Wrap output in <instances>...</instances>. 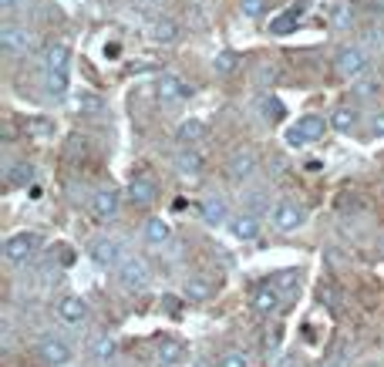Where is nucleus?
Returning a JSON list of instances; mask_svg holds the SVG:
<instances>
[{
    "instance_id": "nucleus-1",
    "label": "nucleus",
    "mask_w": 384,
    "mask_h": 367,
    "mask_svg": "<svg viewBox=\"0 0 384 367\" xmlns=\"http://www.w3.org/2000/svg\"><path fill=\"white\" fill-rule=\"evenodd\" d=\"M68 71H71V48L64 41H58L44 54V88L54 102L68 95Z\"/></svg>"
},
{
    "instance_id": "nucleus-2",
    "label": "nucleus",
    "mask_w": 384,
    "mask_h": 367,
    "mask_svg": "<svg viewBox=\"0 0 384 367\" xmlns=\"http://www.w3.org/2000/svg\"><path fill=\"white\" fill-rule=\"evenodd\" d=\"M334 68H337V75L344 78V81H358V78L368 75V68H371V58L364 48L358 44H347L341 51L334 54Z\"/></svg>"
},
{
    "instance_id": "nucleus-3",
    "label": "nucleus",
    "mask_w": 384,
    "mask_h": 367,
    "mask_svg": "<svg viewBox=\"0 0 384 367\" xmlns=\"http://www.w3.org/2000/svg\"><path fill=\"white\" fill-rule=\"evenodd\" d=\"M324 128H327V122H324L320 115H304L297 125H290L283 132V142H287L290 149H304V145H310V142H317L320 135H324Z\"/></svg>"
},
{
    "instance_id": "nucleus-4",
    "label": "nucleus",
    "mask_w": 384,
    "mask_h": 367,
    "mask_svg": "<svg viewBox=\"0 0 384 367\" xmlns=\"http://www.w3.org/2000/svg\"><path fill=\"white\" fill-rule=\"evenodd\" d=\"M31 48H34V34L24 24H14V21L0 24V51L7 54V58H21Z\"/></svg>"
},
{
    "instance_id": "nucleus-5",
    "label": "nucleus",
    "mask_w": 384,
    "mask_h": 367,
    "mask_svg": "<svg viewBox=\"0 0 384 367\" xmlns=\"http://www.w3.org/2000/svg\"><path fill=\"white\" fill-rule=\"evenodd\" d=\"M307 223V209L304 206L290 203V199H283V203L273 206V213H270V226L277 229V233H294Z\"/></svg>"
},
{
    "instance_id": "nucleus-6",
    "label": "nucleus",
    "mask_w": 384,
    "mask_h": 367,
    "mask_svg": "<svg viewBox=\"0 0 384 367\" xmlns=\"http://www.w3.org/2000/svg\"><path fill=\"white\" fill-rule=\"evenodd\" d=\"M118 283L132 293L145 290L149 287V266H145V260L142 256H125L122 266H118Z\"/></svg>"
},
{
    "instance_id": "nucleus-7",
    "label": "nucleus",
    "mask_w": 384,
    "mask_h": 367,
    "mask_svg": "<svg viewBox=\"0 0 384 367\" xmlns=\"http://www.w3.org/2000/svg\"><path fill=\"white\" fill-rule=\"evenodd\" d=\"M256 169H260V155H256V149H233V155L226 159V176H230L233 182L253 179Z\"/></svg>"
},
{
    "instance_id": "nucleus-8",
    "label": "nucleus",
    "mask_w": 384,
    "mask_h": 367,
    "mask_svg": "<svg viewBox=\"0 0 384 367\" xmlns=\"http://www.w3.org/2000/svg\"><path fill=\"white\" fill-rule=\"evenodd\" d=\"M38 246H41L38 233H17V236H11L4 243V260L7 263H27L31 256L38 253Z\"/></svg>"
},
{
    "instance_id": "nucleus-9",
    "label": "nucleus",
    "mask_w": 384,
    "mask_h": 367,
    "mask_svg": "<svg viewBox=\"0 0 384 367\" xmlns=\"http://www.w3.org/2000/svg\"><path fill=\"white\" fill-rule=\"evenodd\" d=\"M192 95V88L182 81L179 75H159V81H155V98L162 105H176V102H186Z\"/></svg>"
},
{
    "instance_id": "nucleus-10",
    "label": "nucleus",
    "mask_w": 384,
    "mask_h": 367,
    "mask_svg": "<svg viewBox=\"0 0 384 367\" xmlns=\"http://www.w3.org/2000/svg\"><path fill=\"white\" fill-rule=\"evenodd\" d=\"M88 253H91V260H95V266H102V270H118L122 260H125L118 240H95Z\"/></svg>"
},
{
    "instance_id": "nucleus-11",
    "label": "nucleus",
    "mask_w": 384,
    "mask_h": 367,
    "mask_svg": "<svg viewBox=\"0 0 384 367\" xmlns=\"http://www.w3.org/2000/svg\"><path fill=\"white\" fill-rule=\"evenodd\" d=\"M172 165H176L179 179H189V182H196V179L203 176L206 159L196 152V145H182L179 152H176V159H172Z\"/></svg>"
},
{
    "instance_id": "nucleus-12",
    "label": "nucleus",
    "mask_w": 384,
    "mask_h": 367,
    "mask_svg": "<svg viewBox=\"0 0 384 367\" xmlns=\"http://www.w3.org/2000/svg\"><path fill=\"white\" fill-rule=\"evenodd\" d=\"M118 206H122V196L115 189H98L91 196V216L98 219V223H108V219H115L118 216Z\"/></svg>"
},
{
    "instance_id": "nucleus-13",
    "label": "nucleus",
    "mask_w": 384,
    "mask_h": 367,
    "mask_svg": "<svg viewBox=\"0 0 384 367\" xmlns=\"http://www.w3.org/2000/svg\"><path fill=\"white\" fill-rule=\"evenodd\" d=\"M128 199L135 206H152L159 199V186H155L152 176H132L128 182Z\"/></svg>"
},
{
    "instance_id": "nucleus-14",
    "label": "nucleus",
    "mask_w": 384,
    "mask_h": 367,
    "mask_svg": "<svg viewBox=\"0 0 384 367\" xmlns=\"http://www.w3.org/2000/svg\"><path fill=\"white\" fill-rule=\"evenodd\" d=\"M331 128L334 132H341V135H351V132H358L361 128V112L354 105H337L331 112Z\"/></svg>"
},
{
    "instance_id": "nucleus-15",
    "label": "nucleus",
    "mask_w": 384,
    "mask_h": 367,
    "mask_svg": "<svg viewBox=\"0 0 384 367\" xmlns=\"http://www.w3.org/2000/svg\"><path fill=\"white\" fill-rule=\"evenodd\" d=\"M230 233L236 240H256L260 236V216L256 213H240L236 219H230Z\"/></svg>"
},
{
    "instance_id": "nucleus-16",
    "label": "nucleus",
    "mask_w": 384,
    "mask_h": 367,
    "mask_svg": "<svg viewBox=\"0 0 384 367\" xmlns=\"http://www.w3.org/2000/svg\"><path fill=\"white\" fill-rule=\"evenodd\" d=\"M253 310L256 314H263V317H270V314H277L280 310V290L277 287H260V290L253 293Z\"/></svg>"
},
{
    "instance_id": "nucleus-17",
    "label": "nucleus",
    "mask_w": 384,
    "mask_h": 367,
    "mask_svg": "<svg viewBox=\"0 0 384 367\" xmlns=\"http://www.w3.org/2000/svg\"><path fill=\"white\" fill-rule=\"evenodd\" d=\"M34 176H38V169L31 162H14L4 179H7V186H14V189H31L34 186Z\"/></svg>"
},
{
    "instance_id": "nucleus-18",
    "label": "nucleus",
    "mask_w": 384,
    "mask_h": 367,
    "mask_svg": "<svg viewBox=\"0 0 384 367\" xmlns=\"http://www.w3.org/2000/svg\"><path fill=\"white\" fill-rule=\"evenodd\" d=\"M58 317H61L64 324H81L88 317V304L81 297H64L61 304H58Z\"/></svg>"
},
{
    "instance_id": "nucleus-19",
    "label": "nucleus",
    "mask_w": 384,
    "mask_h": 367,
    "mask_svg": "<svg viewBox=\"0 0 384 367\" xmlns=\"http://www.w3.org/2000/svg\"><path fill=\"white\" fill-rule=\"evenodd\" d=\"M206 132H209V128H206L203 118H186L179 125V132H176V142H179V145H196V142L206 139Z\"/></svg>"
},
{
    "instance_id": "nucleus-20",
    "label": "nucleus",
    "mask_w": 384,
    "mask_h": 367,
    "mask_svg": "<svg viewBox=\"0 0 384 367\" xmlns=\"http://www.w3.org/2000/svg\"><path fill=\"white\" fill-rule=\"evenodd\" d=\"M41 357H44V361H48V364H68V361H71V347H68V344L64 341H58V337H48V341L41 344Z\"/></svg>"
},
{
    "instance_id": "nucleus-21",
    "label": "nucleus",
    "mask_w": 384,
    "mask_h": 367,
    "mask_svg": "<svg viewBox=\"0 0 384 367\" xmlns=\"http://www.w3.org/2000/svg\"><path fill=\"white\" fill-rule=\"evenodd\" d=\"M300 17H304L300 7H297V11L280 14V17H273V21H270V34H273V38H287V34H294L297 24H300Z\"/></svg>"
},
{
    "instance_id": "nucleus-22",
    "label": "nucleus",
    "mask_w": 384,
    "mask_h": 367,
    "mask_svg": "<svg viewBox=\"0 0 384 367\" xmlns=\"http://www.w3.org/2000/svg\"><path fill=\"white\" fill-rule=\"evenodd\" d=\"M75 108H78V115H85V118H102L105 115V102L95 91H81L75 98Z\"/></svg>"
},
{
    "instance_id": "nucleus-23",
    "label": "nucleus",
    "mask_w": 384,
    "mask_h": 367,
    "mask_svg": "<svg viewBox=\"0 0 384 367\" xmlns=\"http://www.w3.org/2000/svg\"><path fill=\"white\" fill-rule=\"evenodd\" d=\"M203 219L206 223H213V226H219V223L230 219V209H226V203H223L219 196H206L203 199Z\"/></svg>"
},
{
    "instance_id": "nucleus-24",
    "label": "nucleus",
    "mask_w": 384,
    "mask_h": 367,
    "mask_svg": "<svg viewBox=\"0 0 384 367\" xmlns=\"http://www.w3.org/2000/svg\"><path fill=\"white\" fill-rule=\"evenodd\" d=\"M145 240L152 243V246H162V243L172 240V226H169L166 219H159V216H152V219L145 223Z\"/></svg>"
},
{
    "instance_id": "nucleus-25",
    "label": "nucleus",
    "mask_w": 384,
    "mask_h": 367,
    "mask_svg": "<svg viewBox=\"0 0 384 367\" xmlns=\"http://www.w3.org/2000/svg\"><path fill=\"white\" fill-rule=\"evenodd\" d=\"M179 34H182L179 24H176V21H169V17H159V21L152 24V38L159 41V44H176Z\"/></svg>"
},
{
    "instance_id": "nucleus-26",
    "label": "nucleus",
    "mask_w": 384,
    "mask_h": 367,
    "mask_svg": "<svg viewBox=\"0 0 384 367\" xmlns=\"http://www.w3.org/2000/svg\"><path fill=\"white\" fill-rule=\"evenodd\" d=\"M91 354H95V361L108 364V361H112V357L118 354L115 337H108V334H98V337H95V344H91Z\"/></svg>"
},
{
    "instance_id": "nucleus-27",
    "label": "nucleus",
    "mask_w": 384,
    "mask_h": 367,
    "mask_svg": "<svg viewBox=\"0 0 384 367\" xmlns=\"http://www.w3.org/2000/svg\"><path fill=\"white\" fill-rule=\"evenodd\" d=\"M331 27L334 31H351L354 27V7L351 4H337L331 11Z\"/></svg>"
},
{
    "instance_id": "nucleus-28",
    "label": "nucleus",
    "mask_w": 384,
    "mask_h": 367,
    "mask_svg": "<svg viewBox=\"0 0 384 367\" xmlns=\"http://www.w3.org/2000/svg\"><path fill=\"white\" fill-rule=\"evenodd\" d=\"M182 357H186V351H182L179 341H162V344H159V361H162L166 367L182 364Z\"/></svg>"
},
{
    "instance_id": "nucleus-29",
    "label": "nucleus",
    "mask_w": 384,
    "mask_h": 367,
    "mask_svg": "<svg viewBox=\"0 0 384 367\" xmlns=\"http://www.w3.org/2000/svg\"><path fill=\"white\" fill-rule=\"evenodd\" d=\"M240 61H243V58H240V54L236 51H223V54H216V61H213V68H216V75H233V71H236V68H240Z\"/></svg>"
},
{
    "instance_id": "nucleus-30",
    "label": "nucleus",
    "mask_w": 384,
    "mask_h": 367,
    "mask_svg": "<svg viewBox=\"0 0 384 367\" xmlns=\"http://www.w3.org/2000/svg\"><path fill=\"white\" fill-rule=\"evenodd\" d=\"M209 293H213V287H209L203 277H192L189 283H186V297H189V300H209Z\"/></svg>"
},
{
    "instance_id": "nucleus-31",
    "label": "nucleus",
    "mask_w": 384,
    "mask_h": 367,
    "mask_svg": "<svg viewBox=\"0 0 384 367\" xmlns=\"http://www.w3.org/2000/svg\"><path fill=\"white\" fill-rule=\"evenodd\" d=\"M256 81H260V85H263V88H273V85H277V81H280V68H277V64H260V68H256Z\"/></svg>"
},
{
    "instance_id": "nucleus-32",
    "label": "nucleus",
    "mask_w": 384,
    "mask_h": 367,
    "mask_svg": "<svg viewBox=\"0 0 384 367\" xmlns=\"http://www.w3.org/2000/svg\"><path fill=\"white\" fill-rule=\"evenodd\" d=\"M240 14L246 21H260L267 14V0H240Z\"/></svg>"
},
{
    "instance_id": "nucleus-33",
    "label": "nucleus",
    "mask_w": 384,
    "mask_h": 367,
    "mask_svg": "<svg viewBox=\"0 0 384 367\" xmlns=\"http://www.w3.org/2000/svg\"><path fill=\"white\" fill-rule=\"evenodd\" d=\"M297 283H300V273H297V270H280V273L273 277V287H277V290H297Z\"/></svg>"
},
{
    "instance_id": "nucleus-34",
    "label": "nucleus",
    "mask_w": 384,
    "mask_h": 367,
    "mask_svg": "<svg viewBox=\"0 0 384 367\" xmlns=\"http://www.w3.org/2000/svg\"><path fill=\"white\" fill-rule=\"evenodd\" d=\"M219 367H250V364H246L243 351H226V354L219 357Z\"/></svg>"
},
{
    "instance_id": "nucleus-35",
    "label": "nucleus",
    "mask_w": 384,
    "mask_h": 367,
    "mask_svg": "<svg viewBox=\"0 0 384 367\" xmlns=\"http://www.w3.org/2000/svg\"><path fill=\"white\" fill-rule=\"evenodd\" d=\"M263 112H267V118H270V122H280L283 115H287V112H283V105L277 102V98H270V95H267V98H263Z\"/></svg>"
},
{
    "instance_id": "nucleus-36",
    "label": "nucleus",
    "mask_w": 384,
    "mask_h": 367,
    "mask_svg": "<svg viewBox=\"0 0 384 367\" xmlns=\"http://www.w3.org/2000/svg\"><path fill=\"white\" fill-rule=\"evenodd\" d=\"M317 297H320V304L324 307H337V290H334V283H320V290H317Z\"/></svg>"
},
{
    "instance_id": "nucleus-37",
    "label": "nucleus",
    "mask_w": 384,
    "mask_h": 367,
    "mask_svg": "<svg viewBox=\"0 0 384 367\" xmlns=\"http://www.w3.org/2000/svg\"><path fill=\"white\" fill-rule=\"evenodd\" d=\"M263 209H267V203H263V192H250V196H246V213H263Z\"/></svg>"
},
{
    "instance_id": "nucleus-38",
    "label": "nucleus",
    "mask_w": 384,
    "mask_h": 367,
    "mask_svg": "<svg viewBox=\"0 0 384 367\" xmlns=\"http://www.w3.org/2000/svg\"><path fill=\"white\" fill-rule=\"evenodd\" d=\"M374 91H378V85H374V81H361V78H358V88H354V95L368 98V95H374Z\"/></svg>"
},
{
    "instance_id": "nucleus-39",
    "label": "nucleus",
    "mask_w": 384,
    "mask_h": 367,
    "mask_svg": "<svg viewBox=\"0 0 384 367\" xmlns=\"http://www.w3.org/2000/svg\"><path fill=\"white\" fill-rule=\"evenodd\" d=\"M368 41H371L374 48H384V27H381V31H378V27H371V31H368Z\"/></svg>"
},
{
    "instance_id": "nucleus-40",
    "label": "nucleus",
    "mask_w": 384,
    "mask_h": 367,
    "mask_svg": "<svg viewBox=\"0 0 384 367\" xmlns=\"http://www.w3.org/2000/svg\"><path fill=\"white\" fill-rule=\"evenodd\" d=\"M371 128L378 132V135H384V112H378V115L371 118Z\"/></svg>"
},
{
    "instance_id": "nucleus-41",
    "label": "nucleus",
    "mask_w": 384,
    "mask_h": 367,
    "mask_svg": "<svg viewBox=\"0 0 384 367\" xmlns=\"http://www.w3.org/2000/svg\"><path fill=\"white\" fill-rule=\"evenodd\" d=\"M17 7H21V0H0V11L4 14H14Z\"/></svg>"
},
{
    "instance_id": "nucleus-42",
    "label": "nucleus",
    "mask_w": 384,
    "mask_h": 367,
    "mask_svg": "<svg viewBox=\"0 0 384 367\" xmlns=\"http://www.w3.org/2000/svg\"><path fill=\"white\" fill-rule=\"evenodd\" d=\"M162 304L169 307V314H179V300H176V297H166V300H162Z\"/></svg>"
},
{
    "instance_id": "nucleus-43",
    "label": "nucleus",
    "mask_w": 384,
    "mask_h": 367,
    "mask_svg": "<svg viewBox=\"0 0 384 367\" xmlns=\"http://www.w3.org/2000/svg\"><path fill=\"white\" fill-rule=\"evenodd\" d=\"M189 367H206V364H199V361H196V364H189Z\"/></svg>"
},
{
    "instance_id": "nucleus-44",
    "label": "nucleus",
    "mask_w": 384,
    "mask_h": 367,
    "mask_svg": "<svg viewBox=\"0 0 384 367\" xmlns=\"http://www.w3.org/2000/svg\"><path fill=\"white\" fill-rule=\"evenodd\" d=\"M327 367H341V364H337V361H334V364H327Z\"/></svg>"
}]
</instances>
